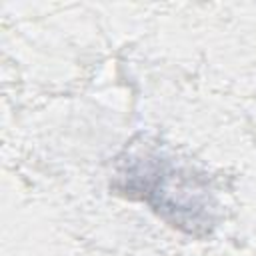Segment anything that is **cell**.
Segmentation results:
<instances>
[{
    "instance_id": "obj_1",
    "label": "cell",
    "mask_w": 256,
    "mask_h": 256,
    "mask_svg": "<svg viewBox=\"0 0 256 256\" xmlns=\"http://www.w3.org/2000/svg\"><path fill=\"white\" fill-rule=\"evenodd\" d=\"M122 178L130 192H140L142 200L152 204L162 216L172 214L174 226L196 230L210 222L204 190L190 188L188 174H180L170 160L158 154L132 158V166L122 172Z\"/></svg>"
}]
</instances>
